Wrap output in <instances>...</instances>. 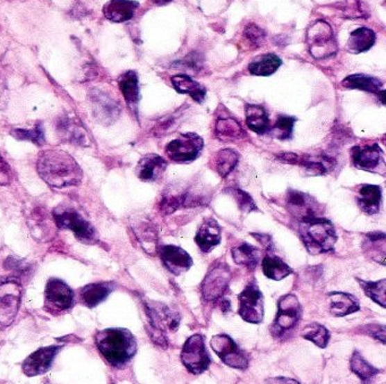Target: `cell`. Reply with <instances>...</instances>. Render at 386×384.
<instances>
[{"label": "cell", "mask_w": 386, "mask_h": 384, "mask_svg": "<svg viewBox=\"0 0 386 384\" xmlns=\"http://www.w3.org/2000/svg\"><path fill=\"white\" fill-rule=\"evenodd\" d=\"M298 234L312 256L332 252L337 240L333 224L323 217L301 220L298 226Z\"/></svg>", "instance_id": "3"}, {"label": "cell", "mask_w": 386, "mask_h": 384, "mask_svg": "<svg viewBox=\"0 0 386 384\" xmlns=\"http://www.w3.org/2000/svg\"><path fill=\"white\" fill-rule=\"evenodd\" d=\"M350 369L362 380V383H371V380L380 373V369L368 363L362 353L357 351H353L350 358Z\"/></svg>", "instance_id": "36"}, {"label": "cell", "mask_w": 386, "mask_h": 384, "mask_svg": "<svg viewBox=\"0 0 386 384\" xmlns=\"http://www.w3.org/2000/svg\"><path fill=\"white\" fill-rule=\"evenodd\" d=\"M172 0H153L154 3H157L159 6H163V5H167V3H171Z\"/></svg>", "instance_id": "52"}, {"label": "cell", "mask_w": 386, "mask_h": 384, "mask_svg": "<svg viewBox=\"0 0 386 384\" xmlns=\"http://www.w3.org/2000/svg\"><path fill=\"white\" fill-rule=\"evenodd\" d=\"M57 131L64 141L82 147H90L91 144L85 128L75 120L67 117L62 118L57 124Z\"/></svg>", "instance_id": "24"}, {"label": "cell", "mask_w": 386, "mask_h": 384, "mask_svg": "<svg viewBox=\"0 0 386 384\" xmlns=\"http://www.w3.org/2000/svg\"><path fill=\"white\" fill-rule=\"evenodd\" d=\"M376 34L371 28H357L350 34L348 50L353 53H365L374 46Z\"/></svg>", "instance_id": "33"}, {"label": "cell", "mask_w": 386, "mask_h": 384, "mask_svg": "<svg viewBox=\"0 0 386 384\" xmlns=\"http://www.w3.org/2000/svg\"><path fill=\"white\" fill-rule=\"evenodd\" d=\"M37 169L41 178L51 187L76 186L83 179V172L69 154L60 150L41 152Z\"/></svg>", "instance_id": "1"}, {"label": "cell", "mask_w": 386, "mask_h": 384, "mask_svg": "<svg viewBox=\"0 0 386 384\" xmlns=\"http://www.w3.org/2000/svg\"><path fill=\"white\" fill-rule=\"evenodd\" d=\"M385 238L386 235L384 233H371L365 237L362 243V249L366 256L382 265H385Z\"/></svg>", "instance_id": "28"}, {"label": "cell", "mask_w": 386, "mask_h": 384, "mask_svg": "<svg viewBox=\"0 0 386 384\" xmlns=\"http://www.w3.org/2000/svg\"><path fill=\"white\" fill-rule=\"evenodd\" d=\"M240 161V156L236 151L231 149H224L215 154V168L221 177H227L230 172L236 168Z\"/></svg>", "instance_id": "39"}, {"label": "cell", "mask_w": 386, "mask_h": 384, "mask_svg": "<svg viewBox=\"0 0 386 384\" xmlns=\"http://www.w3.org/2000/svg\"><path fill=\"white\" fill-rule=\"evenodd\" d=\"M215 134L218 136L219 140L224 142L237 141L246 135L242 125L236 120L230 119V118L219 119L217 122Z\"/></svg>", "instance_id": "38"}, {"label": "cell", "mask_w": 386, "mask_h": 384, "mask_svg": "<svg viewBox=\"0 0 386 384\" xmlns=\"http://www.w3.org/2000/svg\"><path fill=\"white\" fill-rule=\"evenodd\" d=\"M262 270L265 277L276 281L285 279L292 274V267L282 261L281 258L276 256L272 251H267V256H264L262 261Z\"/></svg>", "instance_id": "26"}, {"label": "cell", "mask_w": 386, "mask_h": 384, "mask_svg": "<svg viewBox=\"0 0 386 384\" xmlns=\"http://www.w3.org/2000/svg\"><path fill=\"white\" fill-rule=\"evenodd\" d=\"M195 243L203 253L211 252L221 243V228L215 219L209 218L203 222L195 236Z\"/></svg>", "instance_id": "21"}, {"label": "cell", "mask_w": 386, "mask_h": 384, "mask_svg": "<svg viewBox=\"0 0 386 384\" xmlns=\"http://www.w3.org/2000/svg\"><path fill=\"white\" fill-rule=\"evenodd\" d=\"M172 85L177 92L188 94L193 100L202 103L206 96V89L187 75H175L171 77Z\"/></svg>", "instance_id": "29"}, {"label": "cell", "mask_w": 386, "mask_h": 384, "mask_svg": "<svg viewBox=\"0 0 386 384\" xmlns=\"http://www.w3.org/2000/svg\"><path fill=\"white\" fill-rule=\"evenodd\" d=\"M301 335L303 339L310 340L319 348H326L331 339L330 332L319 323H312L310 326H307Z\"/></svg>", "instance_id": "41"}, {"label": "cell", "mask_w": 386, "mask_h": 384, "mask_svg": "<svg viewBox=\"0 0 386 384\" xmlns=\"http://www.w3.org/2000/svg\"><path fill=\"white\" fill-rule=\"evenodd\" d=\"M233 261L238 265L255 270L260 263V249L249 243H242L231 249Z\"/></svg>", "instance_id": "32"}, {"label": "cell", "mask_w": 386, "mask_h": 384, "mask_svg": "<svg viewBox=\"0 0 386 384\" xmlns=\"http://www.w3.org/2000/svg\"><path fill=\"white\" fill-rule=\"evenodd\" d=\"M204 148V141L195 133L181 134L166 147V154L175 162H190L199 157Z\"/></svg>", "instance_id": "10"}, {"label": "cell", "mask_w": 386, "mask_h": 384, "mask_svg": "<svg viewBox=\"0 0 386 384\" xmlns=\"http://www.w3.org/2000/svg\"><path fill=\"white\" fill-rule=\"evenodd\" d=\"M296 118L290 116H280L276 120V125L272 128V134L276 139L285 140L292 139L294 125Z\"/></svg>", "instance_id": "43"}, {"label": "cell", "mask_w": 386, "mask_h": 384, "mask_svg": "<svg viewBox=\"0 0 386 384\" xmlns=\"http://www.w3.org/2000/svg\"><path fill=\"white\" fill-rule=\"evenodd\" d=\"M74 292L59 279H50L46 287V304L50 310H67L73 306Z\"/></svg>", "instance_id": "17"}, {"label": "cell", "mask_w": 386, "mask_h": 384, "mask_svg": "<svg viewBox=\"0 0 386 384\" xmlns=\"http://www.w3.org/2000/svg\"><path fill=\"white\" fill-rule=\"evenodd\" d=\"M219 301H220L221 310H222L224 313H227V312H229L230 308H231V304H230V301H228V299H224V297L219 299Z\"/></svg>", "instance_id": "51"}, {"label": "cell", "mask_w": 386, "mask_h": 384, "mask_svg": "<svg viewBox=\"0 0 386 384\" xmlns=\"http://www.w3.org/2000/svg\"><path fill=\"white\" fill-rule=\"evenodd\" d=\"M357 281L367 297L380 305L382 308H385V279L380 280V281H364L362 279H357Z\"/></svg>", "instance_id": "40"}, {"label": "cell", "mask_w": 386, "mask_h": 384, "mask_svg": "<svg viewBox=\"0 0 386 384\" xmlns=\"http://www.w3.org/2000/svg\"><path fill=\"white\" fill-rule=\"evenodd\" d=\"M330 313L335 317H344L360 310V304L355 296L348 292H332L328 294Z\"/></svg>", "instance_id": "22"}, {"label": "cell", "mask_w": 386, "mask_h": 384, "mask_svg": "<svg viewBox=\"0 0 386 384\" xmlns=\"http://www.w3.org/2000/svg\"><path fill=\"white\" fill-rule=\"evenodd\" d=\"M211 347L219 358L229 367L242 371L249 367V355L242 351L240 346L229 335L224 333L215 335L211 339Z\"/></svg>", "instance_id": "11"}, {"label": "cell", "mask_w": 386, "mask_h": 384, "mask_svg": "<svg viewBox=\"0 0 386 384\" xmlns=\"http://www.w3.org/2000/svg\"><path fill=\"white\" fill-rule=\"evenodd\" d=\"M365 329L366 335H371L374 339L380 340L382 344H385V328L384 326H378V324H369L362 328Z\"/></svg>", "instance_id": "47"}, {"label": "cell", "mask_w": 386, "mask_h": 384, "mask_svg": "<svg viewBox=\"0 0 386 384\" xmlns=\"http://www.w3.org/2000/svg\"><path fill=\"white\" fill-rule=\"evenodd\" d=\"M119 89L129 107L135 110L140 100L138 77L135 72L129 71L121 75L119 78Z\"/></svg>", "instance_id": "34"}, {"label": "cell", "mask_w": 386, "mask_h": 384, "mask_svg": "<svg viewBox=\"0 0 386 384\" xmlns=\"http://www.w3.org/2000/svg\"><path fill=\"white\" fill-rule=\"evenodd\" d=\"M342 85L346 89H358L367 92L377 93L382 89V82L378 78L367 75L355 74L350 75L344 78Z\"/></svg>", "instance_id": "37"}, {"label": "cell", "mask_w": 386, "mask_h": 384, "mask_svg": "<svg viewBox=\"0 0 386 384\" xmlns=\"http://www.w3.org/2000/svg\"><path fill=\"white\" fill-rule=\"evenodd\" d=\"M244 35L249 42L256 44V46H261V43L265 39V32L255 24L247 25V28L244 31Z\"/></svg>", "instance_id": "46"}, {"label": "cell", "mask_w": 386, "mask_h": 384, "mask_svg": "<svg viewBox=\"0 0 386 384\" xmlns=\"http://www.w3.org/2000/svg\"><path fill=\"white\" fill-rule=\"evenodd\" d=\"M281 64V59L278 56L267 53V55L256 57L249 64V69L251 74L256 76H270L279 69Z\"/></svg>", "instance_id": "35"}, {"label": "cell", "mask_w": 386, "mask_h": 384, "mask_svg": "<svg viewBox=\"0 0 386 384\" xmlns=\"http://www.w3.org/2000/svg\"><path fill=\"white\" fill-rule=\"evenodd\" d=\"M10 134L19 141L33 142L37 145L44 143V134L41 125H37L33 129H12Z\"/></svg>", "instance_id": "44"}, {"label": "cell", "mask_w": 386, "mask_h": 384, "mask_svg": "<svg viewBox=\"0 0 386 384\" xmlns=\"http://www.w3.org/2000/svg\"><path fill=\"white\" fill-rule=\"evenodd\" d=\"M134 229H135L136 236L141 242L142 246L144 247L145 251H147V247L157 249V235H156L153 228L149 224H143Z\"/></svg>", "instance_id": "45"}, {"label": "cell", "mask_w": 386, "mask_h": 384, "mask_svg": "<svg viewBox=\"0 0 386 384\" xmlns=\"http://www.w3.org/2000/svg\"><path fill=\"white\" fill-rule=\"evenodd\" d=\"M351 158L355 168L366 172H375L383 161V151L377 144L355 147L351 150Z\"/></svg>", "instance_id": "19"}, {"label": "cell", "mask_w": 386, "mask_h": 384, "mask_svg": "<svg viewBox=\"0 0 386 384\" xmlns=\"http://www.w3.org/2000/svg\"><path fill=\"white\" fill-rule=\"evenodd\" d=\"M90 105L95 119L102 125L114 124L120 116V106L108 93L94 89L90 92Z\"/></svg>", "instance_id": "13"}, {"label": "cell", "mask_w": 386, "mask_h": 384, "mask_svg": "<svg viewBox=\"0 0 386 384\" xmlns=\"http://www.w3.org/2000/svg\"><path fill=\"white\" fill-rule=\"evenodd\" d=\"M10 178H12L10 168L0 156V186L10 184Z\"/></svg>", "instance_id": "48"}, {"label": "cell", "mask_w": 386, "mask_h": 384, "mask_svg": "<svg viewBox=\"0 0 386 384\" xmlns=\"http://www.w3.org/2000/svg\"><path fill=\"white\" fill-rule=\"evenodd\" d=\"M22 286L15 279L0 280V328L10 326L19 313Z\"/></svg>", "instance_id": "8"}, {"label": "cell", "mask_w": 386, "mask_h": 384, "mask_svg": "<svg viewBox=\"0 0 386 384\" xmlns=\"http://www.w3.org/2000/svg\"><path fill=\"white\" fill-rule=\"evenodd\" d=\"M58 351V346L40 348L39 351H34L23 363V371L25 374L28 376L44 374L50 369Z\"/></svg>", "instance_id": "18"}, {"label": "cell", "mask_w": 386, "mask_h": 384, "mask_svg": "<svg viewBox=\"0 0 386 384\" xmlns=\"http://www.w3.org/2000/svg\"><path fill=\"white\" fill-rule=\"evenodd\" d=\"M53 219L60 229L73 231L77 240L87 245L98 243L99 237L94 227L83 215L72 206H59L53 210Z\"/></svg>", "instance_id": "4"}, {"label": "cell", "mask_w": 386, "mask_h": 384, "mask_svg": "<svg viewBox=\"0 0 386 384\" xmlns=\"http://www.w3.org/2000/svg\"><path fill=\"white\" fill-rule=\"evenodd\" d=\"M181 363L192 374L205 372L211 364V357L206 351L205 340L202 335H193L186 340L181 353Z\"/></svg>", "instance_id": "7"}, {"label": "cell", "mask_w": 386, "mask_h": 384, "mask_svg": "<svg viewBox=\"0 0 386 384\" xmlns=\"http://www.w3.org/2000/svg\"><path fill=\"white\" fill-rule=\"evenodd\" d=\"M240 313L246 322L258 324L264 317V297L258 283L253 280L238 295Z\"/></svg>", "instance_id": "9"}, {"label": "cell", "mask_w": 386, "mask_h": 384, "mask_svg": "<svg viewBox=\"0 0 386 384\" xmlns=\"http://www.w3.org/2000/svg\"><path fill=\"white\" fill-rule=\"evenodd\" d=\"M251 236L256 238L258 242H261L262 245H263L267 251H273L272 238H271V236L263 234H251Z\"/></svg>", "instance_id": "49"}, {"label": "cell", "mask_w": 386, "mask_h": 384, "mask_svg": "<svg viewBox=\"0 0 386 384\" xmlns=\"http://www.w3.org/2000/svg\"><path fill=\"white\" fill-rule=\"evenodd\" d=\"M138 8L137 1L133 0H110L103 7L106 19L115 23H124L133 19Z\"/></svg>", "instance_id": "23"}, {"label": "cell", "mask_w": 386, "mask_h": 384, "mask_svg": "<svg viewBox=\"0 0 386 384\" xmlns=\"http://www.w3.org/2000/svg\"><path fill=\"white\" fill-rule=\"evenodd\" d=\"M159 256L169 272L181 276L190 270L193 265V258L179 246L162 245L158 247Z\"/></svg>", "instance_id": "16"}, {"label": "cell", "mask_w": 386, "mask_h": 384, "mask_svg": "<svg viewBox=\"0 0 386 384\" xmlns=\"http://www.w3.org/2000/svg\"><path fill=\"white\" fill-rule=\"evenodd\" d=\"M297 165L303 167L308 175L322 176L333 169V167L335 166V160L333 158L325 156V154L305 156L303 158L298 157Z\"/></svg>", "instance_id": "27"}, {"label": "cell", "mask_w": 386, "mask_h": 384, "mask_svg": "<svg viewBox=\"0 0 386 384\" xmlns=\"http://www.w3.org/2000/svg\"><path fill=\"white\" fill-rule=\"evenodd\" d=\"M231 280V271L227 263H217L210 269L205 278L203 280V299L206 301H217L224 297L229 287Z\"/></svg>", "instance_id": "12"}, {"label": "cell", "mask_w": 386, "mask_h": 384, "mask_svg": "<svg viewBox=\"0 0 386 384\" xmlns=\"http://www.w3.org/2000/svg\"><path fill=\"white\" fill-rule=\"evenodd\" d=\"M168 162L158 154H147L142 158L137 167L136 175L138 178L144 182H156L162 177L166 172Z\"/></svg>", "instance_id": "20"}, {"label": "cell", "mask_w": 386, "mask_h": 384, "mask_svg": "<svg viewBox=\"0 0 386 384\" xmlns=\"http://www.w3.org/2000/svg\"><path fill=\"white\" fill-rule=\"evenodd\" d=\"M382 188L377 185H362L359 190L358 206L366 215L380 212Z\"/></svg>", "instance_id": "25"}, {"label": "cell", "mask_w": 386, "mask_h": 384, "mask_svg": "<svg viewBox=\"0 0 386 384\" xmlns=\"http://www.w3.org/2000/svg\"><path fill=\"white\" fill-rule=\"evenodd\" d=\"M145 312L151 328L161 332L176 331L181 323V315L162 303L145 301Z\"/></svg>", "instance_id": "14"}, {"label": "cell", "mask_w": 386, "mask_h": 384, "mask_svg": "<svg viewBox=\"0 0 386 384\" xmlns=\"http://www.w3.org/2000/svg\"><path fill=\"white\" fill-rule=\"evenodd\" d=\"M246 124L251 131L265 134L270 131V118L263 107L258 105L246 106Z\"/></svg>", "instance_id": "31"}, {"label": "cell", "mask_w": 386, "mask_h": 384, "mask_svg": "<svg viewBox=\"0 0 386 384\" xmlns=\"http://www.w3.org/2000/svg\"><path fill=\"white\" fill-rule=\"evenodd\" d=\"M287 209L298 222L313 217H321L322 213V208L314 197L294 190H289L287 194Z\"/></svg>", "instance_id": "15"}, {"label": "cell", "mask_w": 386, "mask_h": 384, "mask_svg": "<svg viewBox=\"0 0 386 384\" xmlns=\"http://www.w3.org/2000/svg\"><path fill=\"white\" fill-rule=\"evenodd\" d=\"M306 42L310 55L315 59L328 58L337 51L333 28L325 21H316L310 25L307 30Z\"/></svg>", "instance_id": "5"}, {"label": "cell", "mask_w": 386, "mask_h": 384, "mask_svg": "<svg viewBox=\"0 0 386 384\" xmlns=\"http://www.w3.org/2000/svg\"><path fill=\"white\" fill-rule=\"evenodd\" d=\"M112 289L114 285L110 283H90L82 289V301L87 308H95L110 295Z\"/></svg>", "instance_id": "30"}, {"label": "cell", "mask_w": 386, "mask_h": 384, "mask_svg": "<svg viewBox=\"0 0 386 384\" xmlns=\"http://www.w3.org/2000/svg\"><path fill=\"white\" fill-rule=\"evenodd\" d=\"M226 193L230 194L233 197V200L236 201L242 212L249 213L258 211V208L255 204L253 197L247 192L242 191L240 188H227Z\"/></svg>", "instance_id": "42"}, {"label": "cell", "mask_w": 386, "mask_h": 384, "mask_svg": "<svg viewBox=\"0 0 386 384\" xmlns=\"http://www.w3.org/2000/svg\"><path fill=\"white\" fill-rule=\"evenodd\" d=\"M99 351L110 365L123 367L137 351V342L132 332L123 328H109L95 337Z\"/></svg>", "instance_id": "2"}, {"label": "cell", "mask_w": 386, "mask_h": 384, "mask_svg": "<svg viewBox=\"0 0 386 384\" xmlns=\"http://www.w3.org/2000/svg\"><path fill=\"white\" fill-rule=\"evenodd\" d=\"M267 383H299L298 381H294L292 378H270L267 380Z\"/></svg>", "instance_id": "50"}, {"label": "cell", "mask_w": 386, "mask_h": 384, "mask_svg": "<svg viewBox=\"0 0 386 384\" xmlns=\"http://www.w3.org/2000/svg\"><path fill=\"white\" fill-rule=\"evenodd\" d=\"M303 315L301 305L294 295L282 296L278 301V313L271 326V333L276 338H281L287 332L296 328Z\"/></svg>", "instance_id": "6"}]
</instances>
